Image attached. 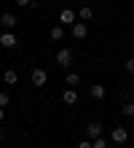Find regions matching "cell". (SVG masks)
I'll list each match as a JSON object with an SVG mask.
<instances>
[{"instance_id":"obj_1","label":"cell","mask_w":134,"mask_h":148,"mask_svg":"<svg viewBox=\"0 0 134 148\" xmlns=\"http://www.w3.org/2000/svg\"><path fill=\"white\" fill-rule=\"evenodd\" d=\"M70 35H73V40H83V38L88 35V24L78 19L75 24H70Z\"/></svg>"},{"instance_id":"obj_2","label":"cell","mask_w":134,"mask_h":148,"mask_svg":"<svg viewBox=\"0 0 134 148\" xmlns=\"http://www.w3.org/2000/svg\"><path fill=\"white\" fill-rule=\"evenodd\" d=\"M110 140L118 143V145H123V143L129 140V129H126V127H115V129H110Z\"/></svg>"},{"instance_id":"obj_3","label":"cell","mask_w":134,"mask_h":148,"mask_svg":"<svg viewBox=\"0 0 134 148\" xmlns=\"http://www.w3.org/2000/svg\"><path fill=\"white\" fill-rule=\"evenodd\" d=\"M30 81H32V86H38V89H40V86H46L48 73L43 70V67H35V70H32V75H30Z\"/></svg>"},{"instance_id":"obj_4","label":"cell","mask_w":134,"mask_h":148,"mask_svg":"<svg viewBox=\"0 0 134 148\" xmlns=\"http://www.w3.org/2000/svg\"><path fill=\"white\" fill-rule=\"evenodd\" d=\"M56 65L59 67H70V65H73V51H70V49H59L56 51Z\"/></svg>"},{"instance_id":"obj_5","label":"cell","mask_w":134,"mask_h":148,"mask_svg":"<svg viewBox=\"0 0 134 148\" xmlns=\"http://www.w3.org/2000/svg\"><path fill=\"white\" fill-rule=\"evenodd\" d=\"M86 137H88V140H97V137H102V124H99V121H91V124L86 127Z\"/></svg>"},{"instance_id":"obj_6","label":"cell","mask_w":134,"mask_h":148,"mask_svg":"<svg viewBox=\"0 0 134 148\" xmlns=\"http://www.w3.org/2000/svg\"><path fill=\"white\" fill-rule=\"evenodd\" d=\"M59 24H62V27H65V24H75V11L62 8V11H59Z\"/></svg>"},{"instance_id":"obj_7","label":"cell","mask_w":134,"mask_h":148,"mask_svg":"<svg viewBox=\"0 0 134 148\" xmlns=\"http://www.w3.org/2000/svg\"><path fill=\"white\" fill-rule=\"evenodd\" d=\"M16 22H19V19H16L14 14H0V24H3L5 30H14V27H16Z\"/></svg>"},{"instance_id":"obj_8","label":"cell","mask_w":134,"mask_h":148,"mask_svg":"<svg viewBox=\"0 0 134 148\" xmlns=\"http://www.w3.org/2000/svg\"><path fill=\"white\" fill-rule=\"evenodd\" d=\"M62 102H65V105H75V102H78V92L73 89V86H70V89H65V94H62Z\"/></svg>"},{"instance_id":"obj_9","label":"cell","mask_w":134,"mask_h":148,"mask_svg":"<svg viewBox=\"0 0 134 148\" xmlns=\"http://www.w3.org/2000/svg\"><path fill=\"white\" fill-rule=\"evenodd\" d=\"M16 43H19V40H16V35H14V32H3V40H0V46H5V49H14Z\"/></svg>"},{"instance_id":"obj_10","label":"cell","mask_w":134,"mask_h":148,"mask_svg":"<svg viewBox=\"0 0 134 148\" xmlns=\"http://www.w3.org/2000/svg\"><path fill=\"white\" fill-rule=\"evenodd\" d=\"M78 19H80V22H91V19H94L91 5H83V8H80V11H78Z\"/></svg>"},{"instance_id":"obj_11","label":"cell","mask_w":134,"mask_h":148,"mask_svg":"<svg viewBox=\"0 0 134 148\" xmlns=\"http://www.w3.org/2000/svg\"><path fill=\"white\" fill-rule=\"evenodd\" d=\"M88 94H91L94 100H105V86L102 84H94L91 89H88Z\"/></svg>"},{"instance_id":"obj_12","label":"cell","mask_w":134,"mask_h":148,"mask_svg":"<svg viewBox=\"0 0 134 148\" xmlns=\"http://www.w3.org/2000/svg\"><path fill=\"white\" fill-rule=\"evenodd\" d=\"M3 81H5L8 86H16V81H19V73H16V70H11V67H8V70H5V75H3Z\"/></svg>"},{"instance_id":"obj_13","label":"cell","mask_w":134,"mask_h":148,"mask_svg":"<svg viewBox=\"0 0 134 148\" xmlns=\"http://www.w3.org/2000/svg\"><path fill=\"white\" fill-rule=\"evenodd\" d=\"M48 35H51V40H62V38H65V27H62V24H54Z\"/></svg>"},{"instance_id":"obj_14","label":"cell","mask_w":134,"mask_h":148,"mask_svg":"<svg viewBox=\"0 0 134 148\" xmlns=\"http://www.w3.org/2000/svg\"><path fill=\"white\" fill-rule=\"evenodd\" d=\"M121 113L126 119H134V102H123V105H121Z\"/></svg>"},{"instance_id":"obj_15","label":"cell","mask_w":134,"mask_h":148,"mask_svg":"<svg viewBox=\"0 0 134 148\" xmlns=\"http://www.w3.org/2000/svg\"><path fill=\"white\" fill-rule=\"evenodd\" d=\"M65 81H67V86H78V84H80V75H78V73H67Z\"/></svg>"},{"instance_id":"obj_16","label":"cell","mask_w":134,"mask_h":148,"mask_svg":"<svg viewBox=\"0 0 134 148\" xmlns=\"http://www.w3.org/2000/svg\"><path fill=\"white\" fill-rule=\"evenodd\" d=\"M14 3L22 8H38V0H14Z\"/></svg>"},{"instance_id":"obj_17","label":"cell","mask_w":134,"mask_h":148,"mask_svg":"<svg viewBox=\"0 0 134 148\" xmlns=\"http://www.w3.org/2000/svg\"><path fill=\"white\" fill-rule=\"evenodd\" d=\"M8 102H11V97H8V92H0V108H8Z\"/></svg>"},{"instance_id":"obj_18","label":"cell","mask_w":134,"mask_h":148,"mask_svg":"<svg viewBox=\"0 0 134 148\" xmlns=\"http://www.w3.org/2000/svg\"><path fill=\"white\" fill-rule=\"evenodd\" d=\"M123 67H126V73H131V75H134V57H129L126 62H123Z\"/></svg>"},{"instance_id":"obj_19","label":"cell","mask_w":134,"mask_h":148,"mask_svg":"<svg viewBox=\"0 0 134 148\" xmlns=\"http://www.w3.org/2000/svg\"><path fill=\"white\" fill-rule=\"evenodd\" d=\"M91 145L94 148H107V140H105V137H97V140H91Z\"/></svg>"},{"instance_id":"obj_20","label":"cell","mask_w":134,"mask_h":148,"mask_svg":"<svg viewBox=\"0 0 134 148\" xmlns=\"http://www.w3.org/2000/svg\"><path fill=\"white\" fill-rule=\"evenodd\" d=\"M78 148H94V145H91V140L86 137V140H80V143H78Z\"/></svg>"},{"instance_id":"obj_21","label":"cell","mask_w":134,"mask_h":148,"mask_svg":"<svg viewBox=\"0 0 134 148\" xmlns=\"http://www.w3.org/2000/svg\"><path fill=\"white\" fill-rule=\"evenodd\" d=\"M5 119V108H0V121H3Z\"/></svg>"},{"instance_id":"obj_22","label":"cell","mask_w":134,"mask_h":148,"mask_svg":"<svg viewBox=\"0 0 134 148\" xmlns=\"http://www.w3.org/2000/svg\"><path fill=\"white\" fill-rule=\"evenodd\" d=\"M0 40H3V32H0Z\"/></svg>"},{"instance_id":"obj_23","label":"cell","mask_w":134,"mask_h":148,"mask_svg":"<svg viewBox=\"0 0 134 148\" xmlns=\"http://www.w3.org/2000/svg\"><path fill=\"white\" fill-rule=\"evenodd\" d=\"M131 35H134V32H131Z\"/></svg>"}]
</instances>
